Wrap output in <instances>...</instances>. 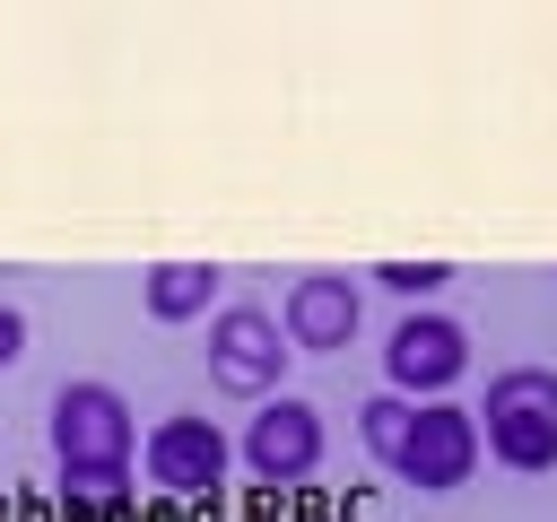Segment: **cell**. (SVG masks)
I'll use <instances>...</instances> for the list:
<instances>
[{"label":"cell","mask_w":557,"mask_h":522,"mask_svg":"<svg viewBox=\"0 0 557 522\" xmlns=\"http://www.w3.org/2000/svg\"><path fill=\"white\" fill-rule=\"evenodd\" d=\"M470 418L505 470H557V374L548 365H505L487 383V409H470Z\"/></svg>","instance_id":"6da1fadb"},{"label":"cell","mask_w":557,"mask_h":522,"mask_svg":"<svg viewBox=\"0 0 557 522\" xmlns=\"http://www.w3.org/2000/svg\"><path fill=\"white\" fill-rule=\"evenodd\" d=\"M287 331H278V313H261V304H218L209 313V383L218 391H235V400H270L278 391V374H287Z\"/></svg>","instance_id":"7a4b0ae2"},{"label":"cell","mask_w":557,"mask_h":522,"mask_svg":"<svg viewBox=\"0 0 557 522\" xmlns=\"http://www.w3.org/2000/svg\"><path fill=\"white\" fill-rule=\"evenodd\" d=\"M139 470H148L157 496H218L226 470H235V444L218 435V418L174 409V418H157V426L139 435Z\"/></svg>","instance_id":"3957f363"},{"label":"cell","mask_w":557,"mask_h":522,"mask_svg":"<svg viewBox=\"0 0 557 522\" xmlns=\"http://www.w3.org/2000/svg\"><path fill=\"white\" fill-rule=\"evenodd\" d=\"M383 374H392V391L400 400H444L461 374H470V331L453 322V313H400L392 322V339H383Z\"/></svg>","instance_id":"277c9868"},{"label":"cell","mask_w":557,"mask_h":522,"mask_svg":"<svg viewBox=\"0 0 557 522\" xmlns=\"http://www.w3.org/2000/svg\"><path fill=\"white\" fill-rule=\"evenodd\" d=\"M131 444H139V418H131V400L113 383L78 374V383L52 391V461L61 470H78V461H131Z\"/></svg>","instance_id":"5b68a950"},{"label":"cell","mask_w":557,"mask_h":522,"mask_svg":"<svg viewBox=\"0 0 557 522\" xmlns=\"http://www.w3.org/2000/svg\"><path fill=\"white\" fill-rule=\"evenodd\" d=\"M470 470H479V418L453 409V400H418V418L392 452V478L418 487V496H453Z\"/></svg>","instance_id":"8992f818"},{"label":"cell","mask_w":557,"mask_h":522,"mask_svg":"<svg viewBox=\"0 0 557 522\" xmlns=\"http://www.w3.org/2000/svg\"><path fill=\"white\" fill-rule=\"evenodd\" d=\"M244 470L261 487H305L322 470V409L296 400V391H270L252 409V426H244Z\"/></svg>","instance_id":"52a82bcc"},{"label":"cell","mask_w":557,"mask_h":522,"mask_svg":"<svg viewBox=\"0 0 557 522\" xmlns=\"http://www.w3.org/2000/svg\"><path fill=\"white\" fill-rule=\"evenodd\" d=\"M357 322H366V304H357V278H339V270H305V278L287 287V304H278V331H287L296 357H331V348H348Z\"/></svg>","instance_id":"ba28073f"},{"label":"cell","mask_w":557,"mask_h":522,"mask_svg":"<svg viewBox=\"0 0 557 522\" xmlns=\"http://www.w3.org/2000/svg\"><path fill=\"white\" fill-rule=\"evenodd\" d=\"M139 304H148V322H200L218 304V270L209 261H157V270H139Z\"/></svg>","instance_id":"9c48e42d"},{"label":"cell","mask_w":557,"mask_h":522,"mask_svg":"<svg viewBox=\"0 0 557 522\" xmlns=\"http://www.w3.org/2000/svg\"><path fill=\"white\" fill-rule=\"evenodd\" d=\"M61 513H122L131 505V461H78V470H61Z\"/></svg>","instance_id":"30bf717a"},{"label":"cell","mask_w":557,"mask_h":522,"mask_svg":"<svg viewBox=\"0 0 557 522\" xmlns=\"http://www.w3.org/2000/svg\"><path fill=\"white\" fill-rule=\"evenodd\" d=\"M409 418H418V400H400V391H374V400L357 409V435H366V452H374L383 470H392V452H400Z\"/></svg>","instance_id":"8fae6325"},{"label":"cell","mask_w":557,"mask_h":522,"mask_svg":"<svg viewBox=\"0 0 557 522\" xmlns=\"http://www.w3.org/2000/svg\"><path fill=\"white\" fill-rule=\"evenodd\" d=\"M374 278H383V287H392V296H435V287H444V278H453V270H444V261H383V270H374Z\"/></svg>","instance_id":"7c38bea8"},{"label":"cell","mask_w":557,"mask_h":522,"mask_svg":"<svg viewBox=\"0 0 557 522\" xmlns=\"http://www.w3.org/2000/svg\"><path fill=\"white\" fill-rule=\"evenodd\" d=\"M17 357H26V313L0 304V365H17Z\"/></svg>","instance_id":"4fadbf2b"}]
</instances>
